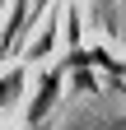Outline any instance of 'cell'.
Returning a JSON list of instances; mask_svg holds the SVG:
<instances>
[{
	"label": "cell",
	"mask_w": 126,
	"mask_h": 130,
	"mask_svg": "<svg viewBox=\"0 0 126 130\" xmlns=\"http://www.w3.org/2000/svg\"><path fill=\"white\" fill-rule=\"evenodd\" d=\"M61 74H66V65H56L52 74H42V88H37V98H33V107H28V125H42V121H47V111H52L56 93H61Z\"/></svg>",
	"instance_id": "cell-1"
},
{
	"label": "cell",
	"mask_w": 126,
	"mask_h": 130,
	"mask_svg": "<svg viewBox=\"0 0 126 130\" xmlns=\"http://www.w3.org/2000/svg\"><path fill=\"white\" fill-rule=\"evenodd\" d=\"M23 23H28V0H14V14H9L5 32H0V56H9L14 46H19V32H23Z\"/></svg>",
	"instance_id": "cell-2"
},
{
	"label": "cell",
	"mask_w": 126,
	"mask_h": 130,
	"mask_svg": "<svg viewBox=\"0 0 126 130\" xmlns=\"http://www.w3.org/2000/svg\"><path fill=\"white\" fill-rule=\"evenodd\" d=\"M19 88H23V70H5V74H0V111L19 98Z\"/></svg>",
	"instance_id": "cell-3"
},
{
	"label": "cell",
	"mask_w": 126,
	"mask_h": 130,
	"mask_svg": "<svg viewBox=\"0 0 126 130\" xmlns=\"http://www.w3.org/2000/svg\"><path fill=\"white\" fill-rule=\"evenodd\" d=\"M52 42H56V23H47V28H42V37L28 46V60H42L47 51H52Z\"/></svg>",
	"instance_id": "cell-4"
}]
</instances>
